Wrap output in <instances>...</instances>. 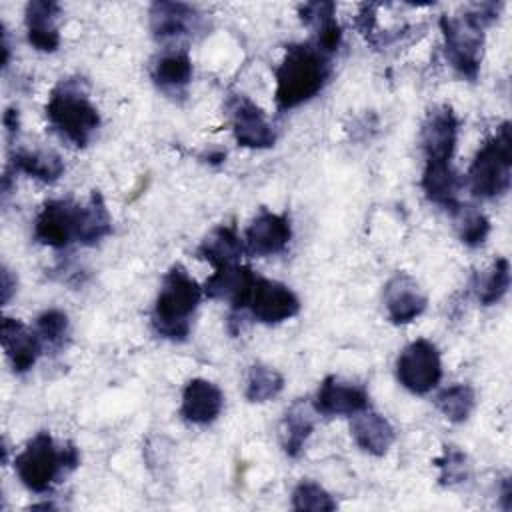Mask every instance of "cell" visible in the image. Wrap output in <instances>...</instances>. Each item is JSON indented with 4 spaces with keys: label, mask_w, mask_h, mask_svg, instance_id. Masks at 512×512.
<instances>
[{
    "label": "cell",
    "mask_w": 512,
    "mask_h": 512,
    "mask_svg": "<svg viewBox=\"0 0 512 512\" xmlns=\"http://www.w3.org/2000/svg\"><path fill=\"white\" fill-rule=\"evenodd\" d=\"M330 72V56L322 54L312 42L288 46L282 62L276 68V108L286 112L306 104L318 92H322Z\"/></svg>",
    "instance_id": "obj_1"
},
{
    "label": "cell",
    "mask_w": 512,
    "mask_h": 512,
    "mask_svg": "<svg viewBox=\"0 0 512 512\" xmlns=\"http://www.w3.org/2000/svg\"><path fill=\"white\" fill-rule=\"evenodd\" d=\"M502 4L482 2L464 10L462 16H442L444 54L448 64L464 78L476 80L480 72L484 28L498 18Z\"/></svg>",
    "instance_id": "obj_2"
},
{
    "label": "cell",
    "mask_w": 512,
    "mask_h": 512,
    "mask_svg": "<svg viewBox=\"0 0 512 512\" xmlns=\"http://www.w3.org/2000/svg\"><path fill=\"white\" fill-rule=\"evenodd\" d=\"M202 286L182 268L172 266L164 278L152 310V328L160 338L182 342L192 328V316L202 298Z\"/></svg>",
    "instance_id": "obj_3"
},
{
    "label": "cell",
    "mask_w": 512,
    "mask_h": 512,
    "mask_svg": "<svg viewBox=\"0 0 512 512\" xmlns=\"http://www.w3.org/2000/svg\"><path fill=\"white\" fill-rule=\"evenodd\" d=\"M78 464V448L72 442L58 448L48 432L34 434L14 458L20 482L36 494L48 492L64 472L74 470Z\"/></svg>",
    "instance_id": "obj_4"
},
{
    "label": "cell",
    "mask_w": 512,
    "mask_h": 512,
    "mask_svg": "<svg viewBox=\"0 0 512 512\" xmlns=\"http://www.w3.org/2000/svg\"><path fill=\"white\" fill-rule=\"evenodd\" d=\"M46 120L62 140L78 148H84L100 126V114L78 78L54 86L46 100Z\"/></svg>",
    "instance_id": "obj_5"
},
{
    "label": "cell",
    "mask_w": 512,
    "mask_h": 512,
    "mask_svg": "<svg viewBox=\"0 0 512 512\" xmlns=\"http://www.w3.org/2000/svg\"><path fill=\"white\" fill-rule=\"evenodd\" d=\"M512 184V134L504 122L476 152L468 168V188L480 200L504 196Z\"/></svg>",
    "instance_id": "obj_6"
},
{
    "label": "cell",
    "mask_w": 512,
    "mask_h": 512,
    "mask_svg": "<svg viewBox=\"0 0 512 512\" xmlns=\"http://www.w3.org/2000/svg\"><path fill=\"white\" fill-rule=\"evenodd\" d=\"M396 378L412 394L434 390L442 378L438 348L426 338L410 342L396 358Z\"/></svg>",
    "instance_id": "obj_7"
},
{
    "label": "cell",
    "mask_w": 512,
    "mask_h": 512,
    "mask_svg": "<svg viewBox=\"0 0 512 512\" xmlns=\"http://www.w3.org/2000/svg\"><path fill=\"white\" fill-rule=\"evenodd\" d=\"M84 204L72 200H48L34 220V238L50 248H66L80 240Z\"/></svg>",
    "instance_id": "obj_8"
},
{
    "label": "cell",
    "mask_w": 512,
    "mask_h": 512,
    "mask_svg": "<svg viewBox=\"0 0 512 512\" xmlns=\"http://www.w3.org/2000/svg\"><path fill=\"white\" fill-rule=\"evenodd\" d=\"M246 310L262 324H280L298 314L300 300L286 284L258 276Z\"/></svg>",
    "instance_id": "obj_9"
},
{
    "label": "cell",
    "mask_w": 512,
    "mask_h": 512,
    "mask_svg": "<svg viewBox=\"0 0 512 512\" xmlns=\"http://www.w3.org/2000/svg\"><path fill=\"white\" fill-rule=\"evenodd\" d=\"M292 238L290 218L286 214L262 208L246 228L244 250L252 256H274L282 252Z\"/></svg>",
    "instance_id": "obj_10"
},
{
    "label": "cell",
    "mask_w": 512,
    "mask_h": 512,
    "mask_svg": "<svg viewBox=\"0 0 512 512\" xmlns=\"http://www.w3.org/2000/svg\"><path fill=\"white\" fill-rule=\"evenodd\" d=\"M232 116V134L238 146L262 150L270 148L276 142V132L266 120V114L246 96H234L230 102Z\"/></svg>",
    "instance_id": "obj_11"
},
{
    "label": "cell",
    "mask_w": 512,
    "mask_h": 512,
    "mask_svg": "<svg viewBox=\"0 0 512 512\" xmlns=\"http://www.w3.org/2000/svg\"><path fill=\"white\" fill-rule=\"evenodd\" d=\"M458 140V118L450 106H436L426 114L420 142L426 162H452Z\"/></svg>",
    "instance_id": "obj_12"
},
{
    "label": "cell",
    "mask_w": 512,
    "mask_h": 512,
    "mask_svg": "<svg viewBox=\"0 0 512 512\" xmlns=\"http://www.w3.org/2000/svg\"><path fill=\"white\" fill-rule=\"evenodd\" d=\"M368 406V392L338 376L324 378L312 400V408L322 416H354Z\"/></svg>",
    "instance_id": "obj_13"
},
{
    "label": "cell",
    "mask_w": 512,
    "mask_h": 512,
    "mask_svg": "<svg viewBox=\"0 0 512 512\" xmlns=\"http://www.w3.org/2000/svg\"><path fill=\"white\" fill-rule=\"evenodd\" d=\"M256 274L242 264H230L216 268L204 282V294L212 300L230 302L234 312L246 310L252 286L256 282Z\"/></svg>",
    "instance_id": "obj_14"
},
{
    "label": "cell",
    "mask_w": 512,
    "mask_h": 512,
    "mask_svg": "<svg viewBox=\"0 0 512 512\" xmlns=\"http://www.w3.org/2000/svg\"><path fill=\"white\" fill-rule=\"evenodd\" d=\"M428 298L406 272H396L384 286L386 314L394 324H410L426 310Z\"/></svg>",
    "instance_id": "obj_15"
},
{
    "label": "cell",
    "mask_w": 512,
    "mask_h": 512,
    "mask_svg": "<svg viewBox=\"0 0 512 512\" xmlns=\"http://www.w3.org/2000/svg\"><path fill=\"white\" fill-rule=\"evenodd\" d=\"M150 30L158 42L192 36L200 28V14L184 2H154L150 6Z\"/></svg>",
    "instance_id": "obj_16"
},
{
    "label": "cell",
    "mask_w": 512,
    "mask_h": 512,
    "mask_svg": "<svg viewBox=\"0 0 512 512\" xmlns=\"http://www.w3.org/2000/svg\"><path fill=\"white\" fill-rule=\"evenodd\" d=\"M0 340H2V348L10 360V366L16 374H24L28 372L38 356L44 350V342L38 336L36 330H30L24 322H20L18 318H10L4 316L2 320V332H0Z\"/></svg>",
    "instance_id": "obj_17"
},
{
    "label": "cell",
    "mask_w": 512,
    "mask_h": 512,
    "mask_svg": "<svg viewBox=\"0 0 512 512\" xmlns=\"http://www.w3.org/2000/svg\"><path fill=\"white\" fill-rule=\"evenodd\" d=\"M224 408V394L222 390L206 380V378H192L182 390V404L180 414L186 422L196 426L212 424Z\"/></svg>",
    "instance_id": "obj_18"
},
{
    "label": "cell",
    "mask_w": 512,
    "mask_h": 512,
    "mask_svg": "<svg viewBox=\"0 0 512 512\" xmlns=\"http://www.w3.org/2000/svg\"><path fill=\"white\" fill-rule=\"evenodd\" d=\"M60 6L52 0H32L26 4L24 22L28 42L40 52H54L60 46L58 32Z\"/></svg>",
    "instance_id": "obj_19"
},
{
    "label": "cell",
    "mask_w": 512,
    "mask_h": 512,
    "mask_svg": "<svg viewBox=\"0 0 512 512\" xmlns=\"http://www.w3.org/2000/svg\"><path fill=\"white\" fill-rule=\"evenodd\" d=\"M302 24L314 28L312 44L326 56H332L342 42V28L336 20L334 2H306L298 8Z\"/></svg>",
    "instance_id": "obj_20"
},
{
    "label": "cell",
    "mask_w": 512,
    "mask_h": 512,
    "mask_svg": "<svg viewBox=\"0 0 512 512\" xmlns=\"http://www.w3.org/2000/svg\"><path fill=\"white\" fill-rule=\"evenodd\" d=\"M350 434L354 442L372 456H384L396 440L394 426L388 422V418L372 412L370 408L352 416Z\"/></svg>",
    "instance_id": "obj_21"
},
{
    "label": "cell",
    "mask_w": 512,
    "mask_h": 512,
    "mask_svg": "<svg viewBox=\"0 0 512 512\" xmlns=\"http://www.w3.org/2000/svg\"><path fill=\"white\" fill-rule=\"evenodd\" d=\"M152 80L168 96L184 94L192 80V60L184 50H166L152 66Z\"/></svg>",
    "instance_id": "obj_22"
},
{
    "label": "cell",
    "mask_w": 512,
    "mask_h": 512,
    "mask_svg": "<svg viewBox=\"0 0 512 512\" xmlns=\"http://www.w3.org/2000/svg\"><path fill=\"white\" fill-rule=\"evenodd\" d=\"M244 244L232 226H216L198 246V258L206 260L216 268L240 264Z\"/></svg>",
    "instance_id": "obj_23"
},
{
    "label": "cell",
    "mask_w": 512,
    "mask_h": 512,
    "mask_svg": "<svg viewBox=\"0 0 512 512\" xmlns=\"http://www.w3.org/2000/svg\"><path fill=\"white\" fill-rule=\"evenodd\" d=\"M312 430H314V418H312L310 408L300 400L294 402L286 410V414L282 418V424H280L282 450L290 458H298L304 452Z\"/></svg>",
    "instance_id": "obj_24"
},
{
    "label": "cell",
    "mask_w": 512,
    "mask_h": 512,
    "mask_svg": "<svg viewBox=\"0 0 512 512\" xmlns=\"http://www.w3.org/2000/svg\"><path fill=\"white\" fill-rule=\"evenodd\" d=\"M12 170L52 184L64 174V160L52 150H18L12 154Z\"/></svg>",
    "instance_id": "obj_25"
},
{
    "label": "cell",
    "mask_w": 512,
    "mask_h": 512,
    "mask_svg": "<svg viewBox=\"0 0 512 512\" xmlns=\"http://www.w3.org/2000/svg\"><path fill=\"white\" fill-rule=\"evenodd\" d=\"M112 232V218L104 204V198L100 192H92L90 200L84 204L82 212V228H80V244L92 246L106 238Z\"/></svg>",
    "instance_id": "obj_26"
},
{
    "label": "cell",
    "mask_w": 512,
    "mask_h": 512,
    "mask_svg": "<svg viewBox=\"0 0 512 512\" xmlns=\"http://www.w3.org/2000/svg\"><path fill=\"white\" fill-rule=\"evenodd\" d=\"M434 404L446 420L460 424L466 422L476 408V392L470 384H452L438 392Z\"/></svg>",
    "instance_id": "obj_27"
},
{
    "label": "cell",
    "mask_w": 512,
    "mask_h": 512,
    "mask_svg": "<svg viewBox=\"0 0 512 512\" xmlns=\"http://www.w3.org/2000/svg\"><path fill=\"white\" fill-rule=\"evenodd\" d=\"M284 388V376L266 364H252L246 372L244 396L248 402H268L276 398Z\"/></svg>",
    "instance_id": "obj_28"
},
{
    "label": "cell",
    "mask_w": 512,
    "mask_h": 512,
    "mask_svg": "<svg viewBox=\"0 0 512 512\" xmlns=\"http://www.w3.org/2000/svg\"><path fill=\"white\" fill-rule=\"evenodd\" d=\"M510 288V262L508 258L500 256L494 260L490 270H486L476 280V296L480 304L492 306L498 304Z\"/></svg>",
    "instance_id": "obj_29"
},
{
    "label": "cell",
    "mask_w": 512,
    "mask_h": 512,
    "mask_svg": "<svg viewBox=\"0 0 512 512\" xmlns=\"http://www.w3.org/2000/svg\"><path fill=\"white\" fill-rule=\"evenodd\" d=\"M452 214H454L456 232H458V238L462 244L476 248L486 242V238L490 234V220L486 218L484 212L460 202Z\"/></svg>",
    "instance_id": "obj_30"
},
{
    "label": "cell",
    "mask_w": 512,
    "mask_h": 512,
    "mask_svg": "<svg viewBox=\"0 0 512 512\" xmlns=\"http://www.w3.org/2000/svg\"><path fill=\"white\" fill-rule=\"evenodd\" d=\"M438 468V480L444 486L462 484L470 478V462L468 456L456 448V446H444V452L440 458L434 460Z\"/></svg>",
    "instance_id": "obj_31"
},
{
    "label": "cell",
    "mask_w": 512,
    "mask_h": 512,
    "mask_svg": "<svg viewBox=\"0 0 512 512\" xmlns=\"http://www.w3.org/2000/svg\"><path fill=\"white\" fill-rule=\"evenodd\" d=\"M68 330H70V322L66 312L50 308L44 310L38 318H36V332L42 338L44 346L48 348H62L66 338H68Z\"/></svg>",
    "instance_id": "obj_32"
},
{
    "label": "cell",
    "mask_w": 512,
    "mask_h": 512,
    "mask_svg": "<svg viewBox=\"0 0 512 512\" xmlns=\"http://www.w3.org/2000/svg\"><path fill=\"white\" fill-rule=\"evenodd\" d=\"M292 506L296 510L328 512L336 508V500L318 482L302 480L292 492Z\"/></svg>",
    "instance_id": "obj_33"
},
{
    "label": "cell",
    "mask_w": 512,
    "mask_h": 512,
    "mask_svg": "<svg viewBox=\"0 0 512 512\" xmlns=\"http://www.w3.org/2000/svg\"><path fill=\"white\" fill-rule=\"evenodd\" d=\"M0 278H2V288H0V292H2V304H8V300L12 298V294H14V290H16V278L12 276V272H10L8 268H2Z\"/></svg>",
    "instance_id": "obj_34"
},
{
    "label": "cell",
    "mask_w": 512,
    "mask_h": 512,
    "mask_svg": "<svg viewBox=\"0 0 512 512\" xmlns=\"http://www.w3.org/2000/svg\"><path fill=\"white\" fill-rule=\"evenodd\" d=\"M4 126H6V130H8V134H14V132H18V126H20V120H18V110H14V108H8V110L4 112Z\"/></svg>",
    "instance_id": "obj_35"
},
{
    "label": "cell",
    "mask_w": 512,
    "mask_h": 512,
    "mask_svg": "<svg viewBox=\"0 0 512 512\" xmlns=\"http://www.w3.org/2000/svg\"><path fill=\"white\" fill-rule=\"evenodd\" d=\"M502 506L506 508V510H510L512 508V482H510V478H504V482H502Z\"/></svg>",
    "instance_id": "obj_36"
}]
</instances>
